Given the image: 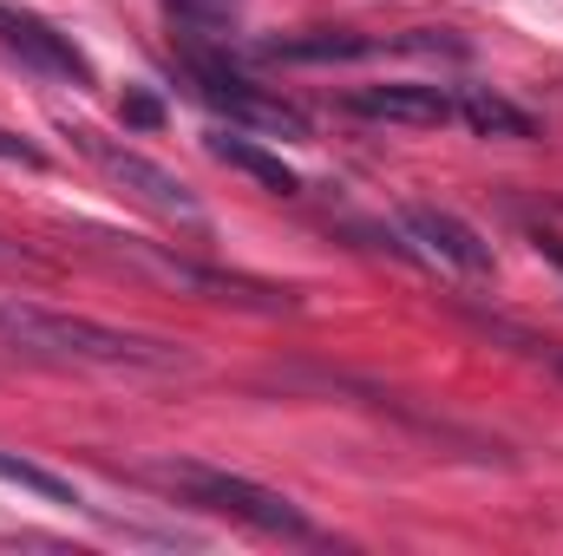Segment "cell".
<instances>
[{
  "label": "cell",
  "mask_w": 563,
  "mask_h": 556,
  "mask_svg": "<svg viewBox=\"0 0 563 556\" xmlns=\"http://www.w3.org/2000/svg\"><path fill=\"white\" fill-rule=\"evenodd\" d=\"M0 269H46V263H40L33 249H20V243H7V236H0Z\"/></svg>",
  "instance_id": "cell-13"
},
{
  "label": "cell",
  "mask_w": 563,
  "mask_h": 556,
  "mask_svg": "<svg viewBox=\"0 0 563 556\" xmlns=\"http://www.w3.org/2000/svg\"><path fill=\"white\" fill-rule=\"evenodd\" d=\"M0 478H7V485H20V491H33V498H46V504H79L73 478L46 471V465H33V458H13V452H0Z\"/></svg>",
  "instance_id": "cell-10"
},
{
  "label": "cell",
  "mask_w": 563,
  "mask_h": 556,
  "mask_svg": "<svg viewBox=\"0 0 563 556\" xmlns=\"http://www.w3.org/2000/svg\"><path fill=\"white\" fill-rule=\"evenodd\" d=\"M144 485L170 491L177 504H197V511H217V518H236L263 537H314V524L301 518V504H288L282 491L243 478V471H223V465H197V458H164V465H144Z\"/></svg>",
  "instance_id": "cell-2"
},
{
  "label": "cell",
  "mask_w": 563,
  "mask_h": 556,
  "mask_svg": "<svg viewBox=\"0 0 563 556\" xmlns=\"http://www.w3.org/2000/svg\"><path fill=\"white\" fill-rule=\"evenodd\" d=\"M459 119L478 138H538V119L525 105H511L505 92H492V86H465L459 92Z\"/></svg>",
  "instance_id": "cell-8"
},
{
  "label": "cell",
  "mask_w": 563,
  "mask_h": 556,
  "mask_svg": "<svg viewBox=\"0 0 563 556\" xmlns=\"http://www.w3.org/2000/svg\"><path fill=\"white\" fill-rule=\"evenodd\" d=\"M0 46H7L13 59H26L33 73H46V79H73V86H86V79H92L86 53H79L53 20H40V13H33V7H20V0H0Z\"/></svg>",
  "instance_id": "cell-5"
},
{
  "label": "cell",
  "mask_w": 563,
  "mask_h": 556,
  "mask_svg": "<svg viewBox=\"0 0 563 556\" xmlns=\"http://www.w3.org/2000/svg\"><path fill=\"white\" fill-rule=\"evenodd\" d=\"M347 112L354 119H374V125L432 132V125H452L459 119V99L439 92V86H361V92H347Z\"/></svg>",
  "instance_id": "cell-7"
},
{
  "label": "cell",
  "mask_w": 563,
  "mask_h": 556,
  "mask_svg": "<svg viewBox=\"0 0 563 556\" xmlns=\"http://www.w3.org/2000/svg\"><path fill=\"white\" fill-rule=\"evenodd\" d=\"M210 157H217V164H230V170H243V177H256V184H263V190H276V197H295V190H301V177L282 164L276 151H263L256 138L210 132Z\"/></svg>",
  "instance_id": "cell-9"
},
{
  "label": "cell",
  "mask_w": 563,
  "mask_h": 556,
  "mask_svg": "<svg viewBox=\"0 0 563 556\" xmlns=\"http://www.w3.org/2000/svg\"><path fill=\"white\" fill-rule=\"evenodd\" d=\"M230 7H243V0H170V13H177L184 26H217Z\"/></svg>",
  "instance_id": "cell-11"
},
{
  "label": "cell",
  "mask_w": 563,
  "mask_h": 556,
  "mask_svg": "<svg viewBox=\"0 0 563 556\" xmlns=\"http://www.w3.org/2000/svg\"><path fill=\"white\" fill-rule=\"evenodd\" d=\"M400 230L420 243V256L459 269V276H492V269H498V263H492V243H485L465 216H452V210H439V203H407V210H400Z\"/></svg>",
  "instance_id": "cell-6"
},
{
  "label": "cell",
  "mask_w": 563,
  "mask_h": 556,
  "mask_svg": "<svg viewBox=\"0 0 563 556\" xmlns=\"http://www.w3.org/2000/svg\"><path fill=\"white\" fill-rule=\"evenodd\" d=\"M0 354L26 360V367H53V374H139V380H170L190 374V347L132 334L92 314H59L40 301H0Z\"/></svg>",
  "instance_id": "cell-1"
},
{
  "label": "cell",
  "mask_w": 563,
  "mask_h": 556,
  "mask_svg": "<svg viewBox=\"0 0 563 556\" xmlns=\"http://www.w3.org/2000/svg\"><path fill=\"white\" fill-rule=\"evenodd\" d=\"M66 138L86 151V164H92L106 184H119V190H125L139 210H151L157 223H170V230H184V236H210V210L197 203V190H190L177 170H164L157 157L106 138V132H92V125H66Z\"/></svg>",
  "instance_id": "cell-3"
},
{
  "label": "cell",
  "mask_w": 563,
  "mask_h": 556,
  "mask_svg": "<svg viewBox=\"0 0 563 556\" xmlns=\"http://www.w3.org/2000/svg\"><path fill=\"white\" fill-rule=\"evenodd\" d=\"M551 360H558V367H563V354H551Z\"/></svg>",
  "instance_id": "cell-14"
},
{
  "label": "cell",
  "mask_w": 563,
  "mask_h": 556,
  "mask_svg": "<svg viewBox=\"0 0 563 556\" xmlns=\"http://www.w3.org/2000/svg\"><path fill=\"white\" fill-rule=\"evenodd\" d=\"M0 164H20V170H46V151L26 144L20 132H0Z\"/></svg>",
  "instance_id": "cell-12"
},
{
  "label": "cell",
  "mask_w": 563,
  "mask_h": 556,
  "mask_svg": "<svg viewBox=\"0 0 563 556\" xmlns=\"http://www.w3.org/2000/svg\"><path fill=\"white\" fill-rule=\"evenodd\" d=\"M184 79H190V92L210 105V112H223L230 125H243V132H263V138H308V112L301 105H288L276 92H263V86H250L230 59H217V53H184Z\"/></svg>",
  "instance_id": "cell-4"
}]
</instances>
